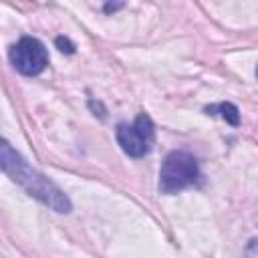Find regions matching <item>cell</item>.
I'll return each mask as SVG.
<instances>
[{"instance_id": "3", "label": "cell", "mask_w": 258, "mask_h": 258, "mask_svg": "<svg viewBox=\"0 0 258 258\" xmlns=\"http://www.w3.org/2000/svg\"><path fill=\"white\" fill-rule=\"evenodd\" d=\"M117 143L129 157H143L153 149L155 125L147 113H139L133 123L117 125Z\"/></svg>"}, {"instance_id": "7", "label": "cell", "mask_w": 258, "mask_h": 258, "mask_svg": "<svg viewBox=\"0 0 258 258\" xmlns=\"http://www.w3.org/2000/svg\"><path fill=\"white\" fill-rule=\"evenodd\" d=\"M56 46L60 48V52H69V54L75 52V44H73L69 38H64V36H58V38H56Z\"/></svg>"}, {"instance_id": "6", "label": "cell", "mask_w": 258, "mask_h": 258, "mask_svg": "<svg viewBox=\"0 0 258 258\" xmlns=\"http://www.w3.org/2000/svg\"><path fill=\"white\" fill-rule=\"evenodd\" d=\"M244 258H258V236L248 242L246 252H244Z\"/></svg>"}, {"instance_id": "8", "label": "cell", "mask_w": 258, "mask_h": 258, "mask_svg": "<svg viewBox=\"0 0 258 258\" xmlns=\"http://www.w3.org/2000/svg\"><path fill=\"white\" fill-rule=\"evenodd\" d=\"M256 79H258V67H256Z\"/></svg>"}, {"instance_id": "1", "label": "cell", "mask_w": 258, "mask_h": 258, "mask_svg": "<svg viewBox=\"0 0 258 258\" xmlns=\"http://www.w3.org/2000/svg\"><path fill=\"white\" fill-rule=\"evenodd\" d=\"M0 159H2V169L4 173L18 183L20 187L26 189V194H30L32 198H36L40 204L48 206L50 210L58 212V214H69L73 210V204L69 200V196L46 175H42L40 171H36L34 167H30L26 163V159L12 149V145L8 141L2 143V151H0Z\"/></svg>"}, {"instance_id": "5", "label": "cell", "mask_w": 258, "mask_h": 258, "mask_svg": "<svg viewBox=\"0 0 258 258\" xmlns=\"http://www.w3.org/2000/svg\"><path fill=\"white\" fill-rule=\"evenodd\" d=\"M208 115H218L222 119H226V123L230 125H240V111L234 103H216V105H208L204 109Z\"/></svg>"}, {"instance_id": "4", "label": "cell", "mask_w": 258, "mask_h": 258, "mask_svg": "<svg viewBox=\"0 0 258 258\" xmlns=\"http://www.w3.org/2000/svg\"><path fill=\"white\" fill-rule=\"evenodd\" d=\"M10 62L18 73H22L26 77H34V75L42 73L48 64L46 46L34 36H22L10 48Z\"/></svg>"}, {"instance_id": "2", "label": "cell", "mask_w": 258, "mask_h": 258, "mask_svg": "<svg viewBox=\"0 0 258 258\" xmlns=\"http://www.w3.org/2000/svg\"><path fill=\"white\" fill-rule=\"evenodd\" d=\"M202 181L198 159L187 151H171L159 169V189L163 194H177Z\"/></svg>"}]
</instances>
